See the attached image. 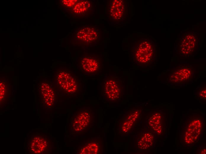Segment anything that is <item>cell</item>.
Instances as JSON below:
<instances>
[{"mask_svg": "<svg viewBox=\"0 0 206 154\" xmlns=\"http://www.w3.org/2000/svg\"><path fill=\"white\" fill-rule=\"evenodd\" d=\"M184 120L181 124V142L184 146H191L197 143L204 134L205 115L202 112H191Z\"/></svg>", "mask_w": 206, "mask_h": 154, "instance_id": "6da1fadb", "label": "cell"}, {"mask_svg": "<svg viewBox=\"0 0 206 154\" xmlns=\"http://www.w3.org/2000/svg\"><path fill=\"white\" fill-rule=\"evenodd\" d=\"M131 55L133 63L136 65L140 67H150L156 61V45L151 39H140L133 44Z\"/></svg>", "mask_w": 206, "mask_h": 154, "instance_id": "7a4b0ae2", "label": "cell"}, {"mask_svg": "<svg viewBox=\"0 0 206 154\" xmlns=\"http://www.w3.org/2000/svg\"><path fill=\"white\" fill-rule=\"evenodd\" d=\"M94 122V114L92 110L88 108H80L71 117V133L79 134L85 133L92 126Z\"/></svg>", "mask_w": 206, "mask_h": 154, "instance_id": "3957f363", "label": "cell"}, {"mask_svg": "<svg viewBox=\"0 0 206 154\" xmlns=\"http://www.w3.org/2000/svg\"><path fill=\"white\" fill-rule=\"evenodd\" d=\"M103 89V96L106 100L109 102L118 101L123 93L122 81L116 76H107L104 79Z\"/></svg>", "mask_w": 206, "mask_h": 154, "instance_id": "277c9868", "label": "cell"}, {"mask_svg": "<svg viewBox=\"0 0 206 154\" xmlns=\"http://www.w3.org/2000/svg\"><path fill=\"white\" fill-rule=\"evenodd\" d=\"M99 29L94 25H85L76 30L74 34L75 44L88 46L96 41L99 38Z\"/></svg>", "mask_w": 206, "mask_h": 154, "instance_id": "5b68a950", "label": "cell"}, {"mask_svg": "<svg viewBox=\"0 0 206 154\" xmlns=\"http://www.w3.org/2000/svg\"><path fill=\"white\" fill-rule=\"evenodd\" d=\"M195 71L190 65L178 66L169 74L168 82L172 84H182L190 81L194 77Z\"/></svg>", "mask_w": 206, "mask_h": 154, "instance_id": "8992f818", "label": "cell"}, {"mask_svg": "<svg viewBox=\"0 0 206 154\" xmlns=\"http://www.w3.org/2000/svg\"><path fill=\"white\" fill-rule=\"evenodd\" d=\"M79 66L81 71L85 76H95L98 75L101 70V59L96 55H84L80 58Z\"/></svg>", "mask_w": 206, "mask_h": 154, "instance_id": "52a82bcc", "label": "cell"}, {"mask_svg": "<svg viewBox=\"0 0 206 154\" xmlns=\"http://www.w3.org/2000/svg\"><path fill=\"white\" fill-rule=\"evenodd\" d=\"M57 85L68 94H74L78 90V83L75 76L67 70H59L56 75Z\"/></svg>", "mask_w": 206, "mask_h": 154, "instance_id": "ba28073f", "label": "cell"}, {"mask_svg": "<svg viewBox=\"0 0 206 154\" xmlns=\"http://www.w3.org/2000/svg\"><path fill=\"white\" fill-rule=\"evenodd\" d=\"M165 113L160 110L151 112L146 118V124L150 130L157 135L162 136L166 130Z\"/></svg>", "mask_w": 206, "mask_h": 154, "instance_id": "9c48e42d", "label": "cell"}, {"mask_svg": "<svg viewBox=\"0 0 206 154\" xmlns=\"http://www.w3.org/2000/svg\"><path fill=\"white\" fill-rule=\"evenodd\" d=\"M50 145V142L46 136L36 134L33 135L28 140L27 149L30 154H43L49 150Z\"/></svg>", "mask_w": 206, "mask_h": 154, "instance_id": "30bf717a", "label": "cell"}, {"mask_svg": "<svg viewBox=\"0 0 206 154\" xmlns=\"http://www.w3.org/2000/svg\"><path fill=\"white\" fill-rule=\"evenodd\" d=\"M198 47L197 36L194 33L184 34L180 39L178 51L179 54L184 57L191 56L197 51Z\"/></svg>", "mask_w": 206, "mask_h": 154, "instance_id": "8fae6325", "label": "cell"}, {"mask_svg": "<svg viewBox=\"0 0 206 154\" xmlns=\"http://www.w3.org/2000/svg\"><path fill=\"white\" fill-rule=\"evenodd\" d=\"M94 4L89 0H79L73 7L68 9V13L72 18H86L94 11Z\"/></svg>", "mask_w": 206, "mask_h": 154, "instance_id": "7c38bea8", "label": "cell"}, {"mask_svg": "<svg viewBox=\"0 0 206 154\" xmlns=\"http://www.w3.org/2000/svg\"><path fill=\"white\" fill-rule=\"evenodd\" d=\"M40 103L46 108H52L55 102V94L51 84L45 81L40 82L38 86Z\"/></svg>", "mask_w": 206, "mask_h": 154, "instance_id": "4fadbf2b", "label": "cell"}, {"mask_svg": "<svg viewBox=\"0 0 206 154\" xmlns=\"http://www.w3.org/2000/svg\"><path fill=\"white\" fill-rule=\"evenodd\" d=\"M125 1L123 0H111L108 4L109 18L114 21L119 22L124 18L126 12Z\"/></svg>", "mask_w": 206, "mask_h": 154, "instance_id": "5bb4252c", "label": "cell"}, {"mask_svg": "<svg viewBox=\"0 0 206 154\" xmlns=\"http://www.w3.org/2000/svg\"><path fill=\"white\" fill-rule=\"evenodd\" d=\"M155 139L154 133L152 131H144L137 142V147L140 150H149L154 146Z\"/></svg>", "mask_w": 206, "mask_h": 154, "instance_id": "9a60e30c", "label": "cell"}, {"mask_svg": "<svg viewBox=\"0 0 206 154\" xmlns=\"http://www.w3.org/2000/svg\"><path fill=\"white\" fill-rule=\"evenodd\" d=\"M102 146L98 141H90L83 143L78 150V154H97L101 153Z\"/></svg>", "mask_w": 206, "mask_h": 154, "instance_id": "2e32d148", "label": "cell"}, {"mask_svg": "<svg viewBox=\"0 0 206 154\" xmlns=\"http://www.w3.org/2000/svg\"><path fill=\"white\" fill-rule=\"evenodd\" d=\"M10 84L5 79H1L0 82V107L4 105L9 99L10 96Z\"/></svg>", "mask_w": 206, "mask_h": 154, "instance_id": "e0dca14e", "label": "cell"}, {"mask_svg": "<svg viewBox=\"0 0 206 154\" xmlns=\"http://www.w3.org/2000/svg\"><path fill=\"white\" fill-rule=\"evenodd\" d=\"M205 84H201L196 88L195 94L198 100L205 101L206 99V87Z\"/></svg>", "mask_w": 206, "mask_h": 154, "instance_id": "ac0fdd59", "label": "cell"}, {"mask_svg": "<svg viewBox=\"0 0 206 154\" xmlns=\"http://www.w3.org/2000/svg\"><path fill=\"white\" fill-rule=\"evenodd\" d=\"M62 4L67 8L68 9L73 7L77 2L78 0H64L62 1Z\"/></svg>", "mask_w": 206, "mask_h": 154, "instance_id": "d6986e66", "label": "cell"}, {"mask_svg": "<svg viewBox=\"0 0 206 154\" xmlns=\"http://www.w3.org/2000/svg\"><path fill=\"white\" fill-rule=\"evenodd\" d=\"M198 151L199 154H206V147L203 146H201L198 148Z\"/></svg>", "mask_w": 206, "mask_h": 154, "instance_id": "ffe728a7", "label": "cell"}]
</instances>
